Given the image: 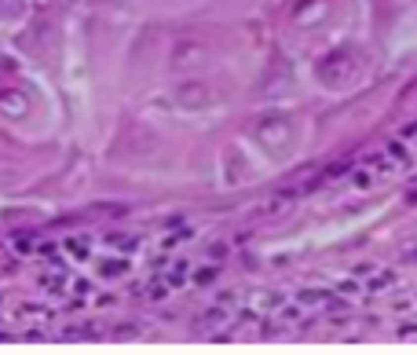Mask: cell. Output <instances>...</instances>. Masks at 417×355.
<instances>
[{
	"label": "cell",
	"instance_id": "1",
	"mask_svg": "<svg viewBox=\"0 0 417 355\" xmlns=\"http://www.w3.org/2000/svg\"><path fill=\"white\" fill-rule=\"evenodd\" d=\"M0 110H7V114H11V117H22L26 114V102L22 99H18V96H11V92H0Z\"/></svg>",
	"mask_w": 417,
	"mask_h": 355
},
{
	"label": "cell",
	"instance_id": "2",
	"mask_svg": "<svg viewBox=\"0 0 417 355\" xmlns=\"http://www.w3.org/2000/svg\"><path fill=\"white\" fill-rule=\"evenodd\" d=\"M103 271H106V275H121L125 264H121V260H110V264H103Z\"/></svg>",
	"mask_w": 417,
	"mask_h": 355
}]
</instances>
